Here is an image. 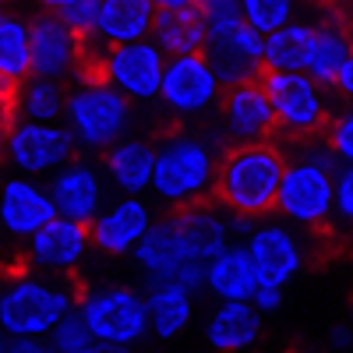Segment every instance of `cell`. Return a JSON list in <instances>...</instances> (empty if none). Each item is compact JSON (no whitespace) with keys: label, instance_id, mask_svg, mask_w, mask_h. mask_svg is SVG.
Listing matches in <instances>:
<instances>
[{"label":"cell","instance_id":"cell-1","mask_svg":"<svg viewBox=\"0 0 353 353\" xmlns=\"http://www.w3.org/2000/svg\"><path fill=\"white\" fill-rule=\"evenodd\" d=\"M223 149L201 131L173 128L156 141V170H152V194L170 212L191 209V205L212 201L216 170Z\"/></svg>","mask_w":353,"mask_h":353},{"label":"cell","instance_id":"cell-2","mask_svg":"<svg viewBox=\"0 0 353 353\" xmlns=\"http://www.w3.org/2000/svg\"><path fill=\"white\" fill-rule=\"evenodd\" d=\"M286 152L276 145H230L219 156L216 170V191L212 201H219L230 216L258 219L276 209V194L283 184Z\"/></svg>","mask_w":353,"mask_h":353},{"label":"cell","instance_id":"cell-3","mask_svg":"<svg viewBox=\"0 0 353 353\" xmlns=\"http://www.w3.org/2000/svg\"><path fill=\"white\" fill-rule=\"evenodd\" d=\"M81 290L68 276L14 272L0 290V332L11 339H46L78 307Z\"/></svg>","mask_w":353,"mask_h":353},{"label":"cell","instance_id":"cell-4","mask_svg":"<svg viewBox=\"0 0 353 353\" xmlns=\"http://www.w3.org/2000/svg\"><path fill=\"white\" fill-rule=\"evenodd\" d=\"M68 131L78 149L110 152L131 128V103L103 78H78L64 103Z\"/></svg>","mask_w":353,"mask_h":353},{"label":"cell","instance_id":"cell-5","mask_svg":"<svg viewBox=\"0 0 353 353\" xmlns=\"http://www.w3.org/2000/svg\"><path fill=\"white\" fill-rule=\"evenodd\" d=\"M78 314L99 346L134 350L149 336V311L145 297L131 286H96L78 297Z\"/></svg>","mask_w":353,"mask_h":353},{"label":"cell","instance_id":"cell-6","mask_svg":"<svg viewBox=\"0 0 353 353\" xmlns=\"http://www.w3.org/2000/svg\"><path fill=\"white\" fill-rule=\"evenodd\" d=\"M134 265L145 272L149 283L159 286H181L188 293L205 286V269L191 258L181 230H176V219L170 212H163L159 219H152L149 233L141 237V244L134 248Z\"/></svg>","mask_w":353,"mask_h":353},{"label":"cell","instance_id":"cell-7","mask_svg":"<svg viewBox=\"0 0 353 353\" xmlns=\"http://www.w3.org/2000/svg\"><path fill=\"white\" fill-rule=\"evenodd\" d=\"M261 88H265V96H269L276 131L290 134L293 141L314 138L329 124L325 92H321L307 74H265Z\"/></svg>","mask_w":353,"mask_h":353},{"label":"cell","instance_id":"cell-8","mask_svg":"<svg viewBox=\"0 0 353 353\" xmlns=\"http://www.w3.org/2000/svg\"><path fill=\"white\" fill-rule=\"evenodd\" d=\"M276 212L293 226H325L336 216V184L332 173L304 159H290L276 194Z\"/></svg>","mask_w":353,"mask_h":353},{"label":"cell","instance_id":"cell-9","mask_svg":"<svg viewBox=\"0 0 353 353\" xmlns=\"http://www.w3.org/2000/svg\"><path fill=\"white\" fill-rule=\"evenodd\" d=\"M163 71H166L163 50L152 39H141V43H131V46L110 50L99 61L92 78H103L128 103H149V99H159Z\"/></svg>","mask_w":353,"mask_h":353},{"label":"cell","instance_id":"cell-10","mask_svg":"<svg viewBox=\"0 0 353 353\" xmlns=\"http://www.w3.org/2000/svg\"><path fill=\"white\" fill-rule=\"evenodd\" d=\"M159 99L173 117L191 121V117L209 113L223 99V85L216 71L209 68V61H205V53L170 57L163 71V85H159Z\"/></svg>","mask_w":353,"mask_h":353},{"label":"cell","instance_id":"cell-11","mask_svg":"<svg viewBox=\"0 0 353 353\" xmlns=\"http://www.w3.org/2000/svg\"><path fill=\"white\" fill-rule=\"evenodd\" d=\"M78 152V145L71 138L68 128L57 124H28V121H14L4 156L8 163L25 173V176H39V173H57L61 166H68Z\"/></svg>","mask_w":353,"mask_h":353},{"label":"cell","instance_id":"cell-12","mask_svg":"<svg viewBox=\"0 0 353 353\" xmlns=\"http://www.w3.org/2000/svg\"><path fill=\"white\" fill-rule=\"evenodd\" d=\"M244 251L254 265L258 286H276L286 290V283L301 272L304 265V244L301 237L283 223H261L248 233Z\"/></svg>","mask_w":353,"mask_h":353},{"label":"cell","instance_id":"cell-13","mask_svg":"<svg viewBox=\"0 0 353 353\" xmlns=\"http://www.w3.org/2000/svg\"><path fill=\"white\" fill-rule=\"evenodd\" d=\"M28 50H32V74L64 81L71 74L81 78V39L57 21V14L46 8L28 18Z\"/></svg>","mask_w":353,"mask_h":353},{"label":"cell","instance_id":"cell-14","mask_svg":"<svg viewBox=\"0 0 353 353\" xmlns=\"http://www.w3.org/2000/svg\"><path fill=\"white\" fill-rule=\"evenodd\" d=\"M46 191H50V201L57 209V219H68L78 226H88L106 209L103 176L85 159H71L68 166H61L46 181Z\"/></svg>","mask_w":353,"mask_h":353},{"label":"cell","instance_id":"cell-15","mask_svg":"<svg viewBox=\"0 0 353 353\" xmlns=\"http://www.w3.org/2000/svg\"><path fill=\"white\" fill-rule=\"evenodd\" d=\"M152 209L145 198H117L106 201V209L88 223V241L96 251L121 258V254H134V248L141 244V237L152 226Z\"/></svg>","mask_w":353,"mask_h":353},{"label":"cell","instance_id":"cell-16","mask_svg":"<svg viewBox=\"0 0 353 353\" xmlns=\"http://www.w3.org/2000/svg\"><path fill=\"white\" fill-rule=\"evenodd\" d=\"M88 248H92L88 226L53 219L32 241H25V261L32 265L39 276H71L88 258Z\"/></svg>","mask_w":353,"mask_h":353},{"label":"cell","instance_id":"cell-17","mask_svg":"<svg viewBox=\"0 0 353 353\" xmlns=\"http://www.w3.org/2000/svg\"><path fill=\"white\" fill-rule=\"evenodd\" d=\"M53 219H57V209L50 201V191L36 184L32 176H8L0 184V230L8 237L32 241Z\"/></svg>","mask_w":353,"mask_h":353},{"label":"cell","instance_id":"cell-18","mask_svg":"<svg viewBox=\"0 0 353 353\" xmlns=\"http://www.w3.org/2000/svg\"><path fill=\"white\" fill-rule=\"evenodd\" d=\"M219 117L233 145H269L276 134V117L261 81L226 88V96L219 99Z\"/></svg>","mask_w":353,"mask_h":353},{"label":"cell","instance_id":"cell-19","mask_svg":"<svg viewBox=\"0 0 353 353\" xmlns=\"http://www.w3.org/2000/svg\"><path fill=\"white\" fill-rule=\"evenodd\" d=\"M149 39L163 50V57H191L205 53V18L198 0H159L152 14Z\"/></svg>","mask_w":353,"mask_h":353},{"label":"cell","instance_id":"cell-20","mask_svg":"<svg viewBox=\"0 0 353 353\" xmlns=\"http://www.w3.org/2000/svg\"><path fill=\"white\" fill-rule=\"evenodd\" d=\"M261 36L251 32L244 25L241 32H233L223 43L205 46V61L216 71L223 88H237V85H254L265 78V61H261Z\"/></svg>","mask_w":353,"mask_h":353},{"label":"cell","instance_id":"cell-21","mask_svg":"<svg viewBox=\"0 0 353 353\" xmlns=\"http://www.w3.org/2000/svg\"><path fill=\"white\" fill-rule=\"evenodd\" d=\"M110 184L124 198H141L152 191V170H156V141L152 138H124L103 156Z\"/></svg>","mask_w":353,"mask_h":353},{"label":"cell","instance_id":"cell-22","mask_svg":"<svg viewBox=\"0 0 353 353\" xmlns=\"http://www.w3.org/2000/svg\"><path fill=\"white\" fill-rule=\"evenodd\" d=\"M350 39H346V28L343 21H318L311 25V50H307V68L304 74L318 85V88H336L339 81V71L346 68L350 61Z\"/></svg>","mask_w":353,"mask_h":353},{"label":"cell","instance_id":"cell-23","mask_svg":"<svg viewBox=\"0 0 353 353\" xmlns=\"http://www.w3.org/2000/svg\"><path fill=\"white\" fill-rule=\"evenodd\" d=\"M205 290L216 293L219 304H251L258 290V276L244 244H233L205 269Z\"/></svg>","mask_w":353,"mask_h":353},{"label":"cell","instance_id":"cell-24","mask_svg":"<svg viewBox=\"0 0 353 353\" xmlns=\"http://www.w3.org/2000/svg\"><path fill=\"white\" fill-rule=\"evenodd\" d=\"M261 336V314L251 304H219L209 314L205 339L219 353H244Z\"/></svg>","mask_w":353,"mask_h":353},{"label":"cell","instance_id":"cell-25","mask_svg":"<svg viewBox=\"0 0 353 353\" xmlns=\"http://www.w3.org/2000/svg\"><path fill=\"white\" fill-rule=\"evenodd\" d=\"M145 311H149V332L159 339H173L191 325L194 301L181 286L149 283V290H145Z\"/></svg>","mask_w":353,"mask_h":353},{"label":"cell","instance_id":"cell-26","mask_svg":"<svg viewBox=\"0 0 353 353\" xmlns=\"http://www.w3.org/2000/svg\"><path fill=\"white\" fill-rule=\"evenodd\" d=\"M307 50H311V25L290 21L286 28L265 36V43H261L265 74H304Z\"/></svg>","mask_w":353,"mask_h":353},{"label":"cell","instance_id":"cell-27","mask_svg":"<svg viewBox=\"0 0 353 353\" xmlns=\"http://www.w3.org/2000/svg\"><path fill=\"white\" fill-rule=\"evenodd\" d=\"M64 103H68V88H64L61 81L28 74V78L14 88V121L57 124V117L64 113Z\"/></svg>","mask_w":353,"mask_h":353},{"label":"cell","instance_id":"cell-28","mask_svg":"<svg viewBox=\"0 0 353 353\" xmlns=\"http://www.w3.org/2000/svg\"><path fill=\"white\" fill-rule=\"evenodd\" d=\"M32 74V50H28V21L21 14H0V78L21 85Z\"/></svg>","mask_w":353,"mask_h":353},{"label":"cell","instance_id":"cell-29","mask_svg":"<svg viewBox=\"0 0 353 353\" xmlns=\"http://www.w3.org/2000/svg\"><path fill=\"white\" fill-rule=\"evenodd\" d=\"M241 14H244V25L251 32H258L261 39L286 28L290 21H297V8L290 4V0H244L241 4Z\"/></svg>","mask_w":353,"mask_h":353},{"label":"cell","instance_id":"cell-30","mask_svg":"<svg viewBox=\"0 0 353 353\" xmlns=\"http://www.w3.org/2000/svg\"><path fill=\"white\" fill-rule=\"evenodd\" d=\"M201 18H205V46L223 43L244 28V14L237 0H201Z\"/></svg>","mask_w":353,"mask_h":353},{"label":"cell","instance_id":"cell-31","mask_svg":"<svg viewBox=\"0 0 353 353\" xmlns=\"http://www.w3.org/2000/svg\"><path fill=\"white\" fill-rule=\"evenodd\" d=\"M46 343H50L53 353H96L99 350V343L92 339V332H88V325H85V318L78 314V307L50 332Z\"/></svg>","mask_w":353,"mask_h":353},{"label":"cell","instance_id":"cell-32","mask_svg":"<svg viewBox=\"0 0 353 353\" xmlns=\"http://www.w3.org/2000/svg\"><path fill=\"white\" fill-rule=\"evenodd\" d=\"M50 11L57 14V21L64 28H71L78 39H85V36H92V28H96L99 0H57V4H50Z\"/></svg>","mask_w":353,"mask_h":353},{"label":"cell","instance_id":"cell-33","mask_svg":"<svg viewBox=\"0 0 353 353\" xmlns=\"http://www.w3.org/2000/svg\"><path fill=\"white\" fill-rule=\"evenodd\" d=\"M325 141L332 145V152L343 166H353V113H336L329 117V134Z\"/></svg>","mask_w":353,"mask_h":353},{"label":"cell","instance_id":"cell-34","mask_svg":"<svg viewBox=\"0 0 353 353\" xmlns=\"http://www.w3.org/2000/svg\"><path fill=\"white\" fill-rule=\"evenodd\" d=\"M332 184H336V216L343 223H353V166H343L332 176Z\"/></svg>","mask_w":353,"mask_h":353},{"label":"cell","instance_id":"cell-35","mask_svg":"<svg viewBox=\"0 0 353 353\" xmlns=\"http://www.w3.org/2000/svg\"><path fill=\"white\" fill-rule=\"evenodd\" d=\"M251 307H254L258 314L279 311V307H283V290H276V286H258L254 297H251Z\"/></svg>","mask_w":353,"mask_h":353},{"label":"cell","instance_id":"cell-36","mask_svg":"<svg viewBox=\"0 0 353 353\" xmlns=\"http://www.w3.org/2000/svg\"><path fill=\"white\" fill-rule=\"evenodd\" d=\"M8 353H53L46 339H11Z\"/></svg>","mask_w":353,"mask_h":353},{"label":"cell","instance_id":"cell-37","mask_svg":"<svg viewBox=\"0 0 353 353\" xmlns=\"http://www.w3.org/2000/svg\"><path fill=\"white\" fill-rule=\"evenodd\" d=\"M11 124H14V103H8V99H0V152H4V145H8Z\"/></svg>","mask_w":353,"mask_h":353},{"label":"cell","instance_id":"cell-38","mask_svg":"<svg viewBox=\"0 0 353 353\" xmlns=\"http://www.w3.org/2000/svg\"><path fill=\"white\" fill-rule=\"evenodd\" d=\"M336 88L343 92V99H346V106H350V113H353V57L346 61V68L339 71V81H336Z\"/></svg>","mask_w":353,"mask_h":353},{"label":"cell","instance_id":"cell-39","mask_svg":"<svg viewBox=\"0 0 353 353\" xmlns=\"http://www.w3.org/2000/svg\"><path fill=\"white\" fill-rule=\"evenodd\" d=\"M329 343H332L336 350H346V346L353 343V332H350L346 325H339V329H332V336H329Z\"/></svg>","mask_w":353,"mask_h":353},{"label":"cell","instance_id":"cell-40","mask_svg":"<svg viewBox=\"0 0 353 353\" xmlns=\"http://www.w3.org/2000/svg\"><path fill=\"white\" fill-rule=\"evenodd\" d=\"M343 28H346V39H350V53H353V14H350V21Z\"/></svg>","mask_w":353,"mask_h":353},{"label":"cell","instance_id":"cell-41","mask_svg":"<svg viewBox=\"0 0 353 353\" xmlns=\"http://www.w3.org/2000/svg\"><path fill=\"white\" fill-rule=\"evenodd\" d=\"M8 343H11V339H8L4 332H0V353H8Z\"/></svg>","mask_w":353,"mask_h":353}]
</instances>
